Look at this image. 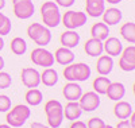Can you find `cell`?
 Listing matches in <instances>:
<instances>
[{"label": "cell", "mask_w": 135, "mask_h": 128, "mask_svg": "<svg viewBox=\"0 0 135 128\" xmlns=\"http://www.w3.org/2000/svg\"><path fill=\"white\" fill-rule=\"evenodd\" d=\"M100 95H97L96 92H86L83 93L80 100H78V104L83 109V112H93L100 107Z\"/></svg>", "instance_id": "obj_9"}, {"label": "cell", "mask_w": 135, "mask_h": 128, "mask_svg": "<svg viewBox=\"0 0 135 128\" xmlns=\"http://www.w3.org/2000/svg\"><path fill=\"white\" fill-rule=\"evenodd\" d=\"M31 128H50V127L43 125L42 123H38V121H34V123H31Z\"/></svg>", "instance_id": "obj_36"}, {"label": "cell", "mask_w": 135, "mask_h": 128, "mask_svg": "<svg viewBox=\"0 0 135 128\" xmlns=\"http://www.w3.org/2000/svg\"><path fill=\"white\" fill-rule=\"evenodd\" d=\"M122 11L116 7H111L108 9H104L103 15H101V18H103V23H105L107 26H115L118 24V23L122 20Z\"/></svg>", "instance_id": "obj_19"}, {"label": "cell", "mask_w": 135, "mask_h": 128, "mask_svg": "<svg viewBox=\"0 0 135 128\" xmlns=\"http://www.w3.org/2000/svg\"><path fill=\"white\" fill-rule=\"evenodd\" d=\"M80 34H78L76 30H68L65 32L61 34L60 37V42L64 47H68V49H74L78 46L80 43Z\"/></svg>", "instance_id": "obj_13"}, {"label": "cell", "mask_w": 135, "mask_h": 128, "mask_svg": "<svg viewBox=\"0 0 135 128\" xmlns=\"http://www.w3.org/2000/svg\"><path fill=\"white\" fill-rule=\"evenodd\" d=\"M84 51L89 55V57H100L103 54L104 49H103V42L96 39V38H91L88 39L84 45Z\"/></svg>", "instance_id": "obj_21"}, {"label": "cell", "mask_w": 135, "mask_h": 128, "mask_svg": "<svg viewBox=\"0 0 135 128\" xmlns=\"http://www.w3.org/2000/svg\"><path fill=\"white\" fill-rule=\"evenodd\" d=\"M14 14L18 19L27 20L35 12V6L32 0H12Z\"/></svg>", "instance_id": "obj_8"}, {"label": "cell", "mask_w": 135, "mask_h": 128, "mask_svg": "<svg viewBox=\"0 0 135 128\" xmlns=\"http://www.w3.org/2000/svg\"><path fill=\"white\" fill-rule=\"evenodd\" d=\"M11 51H12L15 55H23L27 51V43L23 38L16 37L11 41Z\"/></svg>", "instance_id": "obj_27"}, {"label": "cell", "mask_w": 135, "mask_h": 128, "mask_svg": "<svg viewBox=\"0 0 135 128\" xmlns=\"http://www.w3.org/2000/svg\"><path fill=\"white\" fill-rule=\"evenodd\" d=\"M116 128H134V127H131V125H130V123H128V120L126 119V120L119 121V123H118V125H116Z\"/></svg>", "instance_id": "obj_35"}, {"label": "cell", "mask_w": 135, "mask_h": 128, "mask_svg": "<svg viewBox=\"0 0 135 128\" xmlns=\"http://www.w3.org/2000/svg\"><path fill=\"white\" fill-rule=\"evenodd\" d=\"M31 61L34 65L42 66V67H51L54 65V55L45 47H37L31 51Z\"/></svg>", "instance_id": "obj_7"}, {"label": "cell", "mask_w": 135, "mask_h": 128, "mask_svg": "<svg viewBox=\"0 0 135 128\" xmlns=\"http://www.w3.org/2000/svg\"><path fill=\"white\" fill-rule=\"evenodd\" d=\"M70 128H86V124L84 121H80V120H74V121H72Z\"/></svg>", "instance_id": "obj_34"}, {"label": "cell", "mask_w": 135, "mask_h": 128, "mask_svg": "<svg viewBox=\"0 0 135 128\" xmlns=\"http://www.w3.org/2000/svg\"><path fill=\"white\" fill-rule=\"evenodd\" d=\"M91 74H92L91 67L84 62L66 65L64 69V77L69 82H85L89 80Z\"/></svg>", "instance_id": "obj_1"}, {"label": "cell", "mask_w": 135, "mask_h": 128, "mask_svg": "<svg viewBox=\"0 0 135 128\" xmlns=\"http://www.w3.org/2000/svg\"><path fill=\"white\" fill-rule=\"evenodd\" d=\"M88 20V16L85 12L81 11H66L64 15H61V22L68 30H77L83 27Z\"/></svg>", "instance_id": "obj_6"}, {"label": "cell", "mask_w": 135, "mask_h": 128, "mask_svg": "<svg viewBox=\"0 0 135 128\" xmlns=\"http://www.w3.org/2000/svg\"><path fill=\"white\" fill-rule=\"evenodd\" d=\"M31 116V109L28 105L25 104H19V105L14 107L12 109H9L6 116V121L9 127L12 128H19L22 125H25V123L30 119Z\"/></svg>", "instance_id": "obj_4"}, {"label": "cell", "mask_w": 135, "mask_h": 128, "mask_svg": "<svg viewBox=\"0 0 135 128\" xmlns=\"http://www.w3.org/2000/svg\"><path fill=\"white\" fill-rule=\"evenodd\" d=\"M104 128H114V127H112V125H109V124H108V125L105 124V125H104Z\"/></svg>", "instance_id": "obj_43"}, {"label": "cell", "mask_w": 135, "mask_h": 128, "mask_svg": "<svg viewBox=\"0 0 135 128\" xmlns=\"http://www.w3.org/2000/svg\"><path fill=\"white\" fill-rule=\"evenodd\" d=\"M120 35L124 41L134 45L135 43V23L134 22L124 23V24L120 27Z\"/></svg>", "instance_id": "obj_25"}, {"label": "cell", "mask_w": 135, "mask_h": 128, "mask_svg": "<svg viewBox=\"0 0 135 128\" xmlns=\"http://www.w3.org/2000/svg\"><path fill=\"white\" fill-rule=\"evenodd\" d=\"M119 67L122 69L123 72H134L135 70V63L124 60V58H122L120 57V60H119Z\"/></svg>", "instance_id": "obj_31"}, {"label": "cell", "mask_w": 135, "mask_h": 128, "mask_svg": "<svg viewBox=\"0 0 135 128\" xmlns=\"http://www.w3.org/2000/svg\"><path fill=\"white\" fill-rule=\"evenodd\" d=\"M104 125H105L104 120L100 117H92L86 123V128H104Z\"/></svg>", "instance_id": "obj_32"}, {"label": "cell", "mask_w": 135, "mask_h": 128, "mask_svg": "<svg viewBox=\"0 0 135 128\" xmlns=\"http://www.w3.org/2000/svg\"><path fill=\"white\" fill-rule=\"evenodd\" d=\"M28 38L38 45V47H45L51 42V31L49 27L41 24V23H31L27 27Z\"/></svg>", "instance_id": "obj_5"}, {"label": "cell", "mask_w": 135, "mask_h": 128, "mask_svg": "<svg viewBox=\"0 0 135 128\" xmlns=\"http://www.w3.org/2000/svg\"><path fill=\"white\" fill-rule=\"evenodd\" d=\"M103 49L107 53V55L119 57L123 50V43L116 37H108L105 41H103Z\"/></svg>", "instance_id": "obj_12"}, {"label": "cell", "mask_w": 135, "mask_h": 128, "mask_svg": "<svg viewBox=\"0 0 135 128\" xmlns=\"http://www.w3.org/2000/svg\"><path fill=\"white\" fill-rule=\"evenodd\" d=\"M3 47H4V39H3V37H0V51L3 50Z\"/></svg>", "instance_id": "obj_40"}, {"label": "cell", "mask_w": 135, "mask_h": 128, "mask_svg": "<svg viewBox=\"0 0 135 128\" xmlns=\"http://www.w3.org/2000/svg\"><path fill=\"white\" fill-rule=\"evenodd\" d=\"M20 78H22V84L28 89H34L38 88L41 85V73L34 67H25L22 69L20 73Z\"/></svg>", "instance_id": "obj_10"}, {"label": "cell", "mask_w": 135, "mask_h": 128, "mask_svg": "<svg viewBox=\"0 0 135 128\" xmlns=\"http://www.w3.org/2000/svg\"><path fill=\"white\" fill-rule=\"evenodd\" d=\"M62 95L68 101H78L83 95V88L77 82H68L62 89Z\"/></svg>", "instance_id": "obj_15"}, {"label": "cell", "mask_w": 135, "mask_h": 128, "mask_svg": "<svg viewBox=\"0 0 135 128\" xmlns=\"http://www.w3.org/2000/svg\"><path fill=\"white\" fill-rule=\"evenodd\" d=\"M76 0H55V4H57L58 7H64V8H69L74 4Z\"/></svg>", "instance_id": "obj_33"}, {"label": "cell", "mask_w": 135, "mask_h": 128, "mask_svg": "<svg viewBox=\"0 0 135 128\" xmlns=\"http://www.w3.org/2000/svg\"><path fill=\"white\" fill-rule=\"evenodd\" d=\"M96 70L100 76H108L114 70V58L111 55H100L97 58Z\"/></svg>", "instance_id": "obj_16"}, {"label": "cell", "mask_w": 135, "mask_h": 128, "mask_svg": "<svg viewBox=\"0 0 135 128\" xmlns=\"http://www.w3.org/2000/svg\"><path fill=\"white\" fill-rule=\"evenodd\" d=\"M4 58L2 57V55H0V70H3V67H4Z\"/></svg>", "instance_id": "obj_38"}, {"label": "cell", "mask_w": 135, "mask_h": 128, "mask_svg": "<svg viewBox=\"0 0 135 128\" xmlns=\"http://www.w3.org/2000/svg\"><path fill=\"white\" fill-rule=\"evenodd\" d=\"M11 109V99L6 95H0V112H8Z\"/></svg>", "instance_id": "obj_30"}, {"label": "cell", "mask_w": 135, "mask_h": 128, "mask_svg": "<svg viewBox=\"0 0 135 128\" xmlns=\"http://www.w3.org/2000/svg\"><path fill=\"white\" fill-rule=\"evenodd\" d=\"M128 119H130V121H128V123H130V125L135 128V116H134V113H132V115L130 116V117H128Z\"/></svg>", "instance_id": "obj_37"}, {"label": "cell", "mask_w": 135, "mask_h": 128, "mask_svg": "<svg viewBox=\"0 0 135 128\" xmlns=\"http://www.w3.org/2000/svg\"><path fill=\"white\" fill-rule=\"evenodd\" d=\"M81 115H83V109L78 101H69L64 108V117L66 120H70V121L78 120L81 117Z\"/></svg>", "instance_id": "obj_17"}, {"label": "cell", "mask_w": 135, "mask_h": 128, "mask_svg": "<svg viewBox=\"0 0 135 128\" xmlns=\"http://www.w3.org/2000/svg\"><path fill=\"white\" fill-rule=\"evenodd\" d=\"M6 7V0H0V11Z\"/></svg>", "instance_id": "obj_41"}, {"label": "cell", "mask_w": 135, "mask_h": 128, "mask_svg": "<svg viewBox=\"0 0 135 128\" xmlns=\"http://www.w3.org/2000/svg\"><path fill=\"white\" fill-rule=\"evenodd\" d=\"M107 3H109V4H119L122 0H105Z\"/></svg>", "instance_id": "obj_39"}, {"label": "cell", "mask_w": 135, "mask_h": 128, "mask_svg": "<svg viewBox=\"0 0 135 128\" xmlns=\"http://www.w3.org/2000/svg\"><path fill=\"white\" fill-rule=\"evenodd\" d=\"M105 95L112 101H119L126 95V86L123 85L122 82H111L109 86L107 88Z\"/></svg>", "instance_id": "obj_20"}, {"label": "cell", "mask_w": 135, "mask_h": 128, "mask_svg": "<svg viewBox=\"0 0 135 128\" xmlns=\"http://www.w3.org/2000/svg\"><path fill=\"white\" fill-rule=\"evenodd\" d=\"M0 128H12V127H9L8 124H0Z\"/></svg>", "instance_id": "obj_42"}, {"label": "cell", "mask_w": 135, "mask_h": 128, "mask_svg": "<svg viewBox=\"0 0 135 128\" xmlns=\"http://www.w3.org/2000/svg\"><path fill=\"white\" fill-rule=\"evenodd\" d=\"M105 9V0H85V14L91 18H100Z\"/></svg>", "instance_id": "obj_11"}, {"label": "cell", "mask_w": 135, "mask_h": 128, "mask_svg": "<svg viewBox=\"0 0 135 128\" xmlns=\"http://www.w3.org/2000/svg\"><path fill=\"white\" fill-rule=\"evenodd\" d=\"M11 28H12V24H11L9 18L6 16L3 12H0V37L8 35L11 32Z\"/></svg>", "instance_id": "obj_28"}, {"label": "cell", "mask_w": 135, "mask_h": 128, "mask_svg": "<svg viewBox=\"0 0 135 128\" xmlns=\"http://www.w3.org/2000/svg\"><path fill=\"white\" fill-rule=\"evenodd\" d=\"M109 84H111V80L108 77H105V76L96 77L93 80V92H96L97 95H105Z\"/></svg>", "instance_id": "obj_26"}, {"label": "cell", "mask_w": 135, "mask_h": 128, "mask_svg": "<svg viewBox=\"0 0 135 128\" xmlns=\"http://www.w3.org/2000/svg\"><path fill=\"white\" fill-rule=\"evenodd\" d=\"M41 16L43 26L49 28H55L61 23V11L54 2H45L41 6Z\"/></svg>", "instance_id": "obj_2"}, {"label": "cell", "mask_w": 135, "mask_h": 128, "mask_svg": "<svg viewBox=\"0 0 135 128\" xmlns=\"http://www.w3.org/2000/svg\"><path fill=\"white\" fill-rule=\"evenodd\" d=\"M91 35H92V38H96L101 42L105 41L109 35V26H107L103 22L95 23V24L91 27Z\"/></svg>", "instance_id": "obj_22"}, {"label": "cell", "mask_w": 135, "mask_h": 128, "mask_svg": "<svg viewBox=\"0 0 135 128\" xmlns=\"http://www.w3.org/2000/svg\"><path fill=\"white\" fill-rule=\"evenodd\" d=\"M12 84V78L7 72L0 70V89H8Z\"/></svg>", "instance_id": "obj_29"}, {"label": "cell", "mask_w": 135, "mask_h": 128, "mask_svg": "<svg viewBox=\"0 0 135 128\" xmlns=\"http://www.w3.org/2000/svg\"><path fill=\"white\" fill-rule=\"evenodd\" d=\"M45 113L50 128H60L64 121V105L58 100H49L45 104Z\"/></svg>", "instance_id": "obj_3"}, {"label": "cell", "mask_w": 135, "mask_h": 128, "mask_svg": "<svg viewBox=\"0 0 135 128\" xmlns=\"http://www.w3.org/2000/svg\"><path fill=\"white\" fill-rule=\"evenodd\" d=\"M57 82H58V73L53 67H46L41 73V84H43L45 86L50 88V86H54Z\"/></svg>", "instance_id": "obj_23"}, {"label": "cell", "mask_w": 135, "mask_h": 128, "mask_svg": "<svg viewBox=\"0 0 135 128\" xmlns=\"http://www.w3.org/2000/svg\"><path fill=\"white\" fill-rule=\"evenodd\" d=\"M26 102H27V105L30 107H38L42 104L43 101V95H42V92L37 88H34V89H28L27 93H26Z\"/></svg>", "instance_id": "obj_24"}, {"label": "cell", "mask_w": 135, "mask_h": 128, "mask_svg": "<svg viewBox=\"0 0 135 128\" xmlns=\"http://www.w3.org/2000/svg\"><path fill=\"white\" fill-rule=\"evenodd\" d=\"M134 113V109H132V105L127 101H123V100H119L116 101L115 107H114V115L119 120H126L128 119L130 116Z\"/></svg>", "instance_id": "obj_18"}, {"label": "cell", "mask_w": 135, "mask_h": 128, "mask_svg": "<svg viewBox=\"0 0 135 128\" xmlns=\"http://www.w3.org/2000/svg\"><path fill=\"white\" fill-rule=\"evenodd\" d=\"M53 55H54V61L62 66L70 65L74 62V53L72 51V49L64 47V46L55 50V53Z\"/></svg>", "instance_id": "obj_14"}]
</instances>
